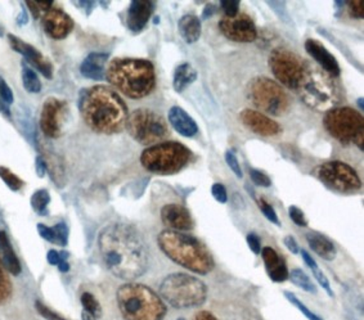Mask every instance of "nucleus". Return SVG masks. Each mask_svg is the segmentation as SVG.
<instances>
[{
    "mask_svg": "<svg viewBox=\"0 0 364 320\" xmlns=\"http://www.w3.org/2000/svg\"><path fill=\"white\" fill-rule=\"evenodd\" d=\"M299 254H301V256H303V260L305 261V264H306L308 267H311V270L313 272V274H314V277H316V279L318 280V283L321 284V287H323L324 291H326V292L330 294L331 297H332V296H333V292H332V289H331L328 278H327V277L324 275L323 272L319 269L316 260H314V259L311 257V254H309V252H306L305 250H300V252H299Z\"/></svg>",
    "mask_w": 364,
    "mask_h": 320,
    "instance_id": "nucleus-30",
    "label": "nucleus"
},
{
    "mask_svg": "<svg viewBox=\"0 0 364 320\" xmlns=\"http://www.w3.org/2000/svg\"><path fill=\"white\" fill-rule=\"evenodd\" d=\"M247 97L254 106L272 116H284L290 107V98L284 87L265 76L250 81Z\"/></svg>",
    "mask_w": 364,
    "mask_h": 320,
    "instance_id": "nucleus-10",
    "label": "nucleus"
},
{
    "mask_svg": "<svg viewBox=\"0 0 364 320\" xmlns=\"http://www.w3.org/2000/svg\"><path fill=\"white\" fill-rule=\"evenodd\" d=\"M155 9L154 1L134 0L130 3L127 14V26L132 33H138L147 26L152 12Z\"/></svg>",
    "mask_w": 364,
    "mask_h": 320,
    "instance_id": "nucleus-20",
    "label": "nucleus"
},
{
    "mask_svg": "<svg viewBox=\"0 0 364 320\" xmlns=\"http://www.w3.org/2000/svg\"><path fill=\"white\" fill-rule=\"evenodd\" d=\"M0 260L3 262L4 267L14 275H18L21 273V264L17 255L14 251V247L9 242L7 233L4 230H0Z\"/></svg>",
    "mask_w": 364,
    "mask_h": 320,
    "instance_id": "nucleus-27",
    "label": "nucleus"
},
{
    "mask_svg": "<svg viewBox=\"0 0 364 320\" xmlns=\"http://www.w3.org/2000/svg\"><path fill=\"white\" fill-rule=\"evenodd\" d=\"M107 80L132 100L149 97L156 87V71L152 62L139 58H116L107 68Z\"/></svg>",
    "mask_w": 364,
    "mask_h": 320,
    "instance_id": "nucleus-3",
    "label": "nucleus"
},
{
    "mask_svg": "<svg viewBox=\"0 0 364 320\" xmlns=\"http://www.w3.org/2000/svg\"><path fill=\"white\" fill-rule=\"evenodd\" d=\"M225 162H227V165L230 166V170L233 171V173L236 174L237 178H242V169L240 166V164H238V160H237L236 154L233 151H227L225 152Z\"/></svg>",
    "mask_w": 364,
    "mask_h": 320,
    "instance_id": "nucleus-43",
    "label": "nucleus"
},
{
    "mask_svg": "<svg viewBox=\"0 0 364 320\" xmlns=\"http://www.w3.org/2000/svg\"><path fill=\"white\" fill-rule=\"evenodd\" d=\"M81 116L93 132L105 135L120 133L128 122V107L111 87L97 85L81 92Z\"/></svg>",
    "mask_w": 364,
    "mask_h": 320,
    "instance_id": "nucleus-2",
    "label": "nucleus"
},
{
    "mask_svg": "<svg viewBox=\"0 0 364 320\" xmlns=\"http://www.w3.org/2000/svg\"><path fill=\"white\" fill-rule=\"evenodd\" d=\"M170 125L176 129V133L186 138H193L198 133V127L196 121L189 116L182 107H171L168 114Z\"/></svg>",
    "mask_w": 364,
    "mask_h": 320,
    "instance_id": "nucleus-24",
    "label": "nucleus"
},
{
    "mask_svg": "<svg viewBox=\"0 0 364 320\" xmlns=\"http://www.w3.org/2000/svg\"><path fill=\"white\" fill-rule=\"evenodd\" d=\"M68 103L58 98H48L41 114V132L48 138H58L63 132L65 122L68 119Z\"/></svg>",
    "mask_w": 364,
    "mask_h": 320,
    "instance_id": "nucleus-14",
    "label": "nucleus"
},
{
    "mask_svg": "<svg viewBox=\"0 0 364 320\" xmlns=\"http://www.w3.org/2000/svg\"><path fill=\"white\" fill-rule=\"evenodd\" d=\"M219 30L227 39L236 43H252L257 38L255 22L247 14H238L232 18L223 17Z\"/></svg>",
    "mask_w": 364,
    "mask_h": 320,
    "instance_id": "nucleus-15",
    "label": "nucleus"
},
{
    "mask_svg": "<svg viewBox=\"0 0 364 320\" xmlns=\"http://www.w3.org/2000/svg\"><path fill=\"white\" fill-rule=\"evenodd\" d=\"M257 205H259V208L262 210V213H263L264 216H265L270 223H273L274 225L281 227L279 218H278V215H277V213L274 211V208L272 207V205H269V203H268L267 201L264 200V198H260V200L257 201Z\"/></svg>",
    "mask_w": 364,
    "mask_h": 320,
    "instance_id": "nucleus-39",
    "label": "nucleus"
},
{
    "mask_svg": "<svg viewBox=\"0 0 364 320\" xmlns=\"http://www.w3.org/2000/svg\"><path fill=\"white\" fill-rule=\"evenodd\" d=\"M270 71L284 87L296 90L306 63L296 53L286 48H276L268 58Z\"/></svg>",
    "mask_w": 364,
    "mask_h": 320,
    "instance_id": "nucleus-12",
    "label": "nucleus"
},
{
    "mask_svg": "<svg viewBox=\"0 0 364 320\" xmlns=\"http://www.w3.org/2000/svg\"><path fill=\"white\" fill-rule=\"evenodd\" d=\"M68 252H57L55 250H50L47 255L48 262L50 265H60L62 260H68Z\"/></svg>",
    "mask_w": 364,
    "mask_h": 320,
    "instance_id": "nucleus-48",
    "label": "nucleus"
},
{
    "mask_svg": "<svg viewBox=\"0 0 364 320\" xmlns=\"http://www.w3.org/2000/svg\"><path fill=\"white\" fill-rule=\"evenodd\" d=\"M178 31L187 44H195L203 33V25L195 14H186L178 22Z\"/></svg>",
    "mask_w": 364,
    "mask_h": 320,
    "instance_id": "nucleus-26",
    "label": "nucleus"
},
{
    "mask_svg": "<svg viewBox=\"0 0 364 320\" xmlns=\"http://www.w3.org/2000/svg\"><path fill=\"white\" fill-rule=\"evenodd\" d=\"M81 304L84 309L87 310V313L93 315L95 318L97 316H101L102 315V307L100 305V302L97 301L95 296L89 292H84L81 294Z\"/></svg>",
    "mask_w": 364,
    "mask_h": 320,
    "instance_id": "nucleus-36",
    "label": "nucleus"
},
{
    "mask_svg": "<svg viewBox=\"0 0 364 320\" xmlns=\"http://www.w3.org/2000/svg\"><path fill=\"white\" fill-rule=\"evenodd\" d=\"M157 243L170 260L193 273L205 275L214 269V259L208 247L192 235L176 230H164L159 234Z\"/></svg>",
    "mask_w": 364,
    "mask_h": 320,
    "instance_id": "nucleus-4",
    "label": "nucleus"
},
{
    "mask_svg": "<svg viewBox=\"0 0 364 320\" xmlns=\"http://www.w3.org/2000/svg\"><path fill=\"white\" fill-rule=\"evenodd\" d=\"M198 78V73L196 71L195 67L191 63H181L176 66L174 71V79H173V87L176 93H183L189 85H192Z\"/></svg>",
    "mask_w": 364,
    "mask_h": 320,
    "instance_id": "nucleus-28",
    "label": "nucleus"
},
{
    "mask_svg": "<svg viewBox=\"0 0 364 320\" xmlns=\"http://www.w3.org/2000/svg\"><path fill=\"white\" fill-rule=\"evenodd\" d=\"M81 319H82V320H97V319H95V316H93V315H90V314L87 313V311H85V313L81 314Z\"/></svg>",
    "mask_w": 364,
    "mask_h": 320,
    "instance_id": "nucleus-56",
    "label": "nucleus"
},
{
    "mask_svg": "<svg viewBox=\"0 0 364 320\" xmlns=\"http://www.w3.org/2000/svg\"><path fill=\"white\" fill-rule=\"evenodd\" d=\"M22 82L28 93H39L41 90V84L38 75L33 68L25 66L22 70Z\"/></svg>",
    "mask_w": 364,
    "mask_h": 320,
    "instance_id": "nucleus-32",
    "label": "nucleus"
},
{
    "mask_svg": "<svg viewBox=\"0 0 364 320\" xmlns=\"http://www.w3.org/2000/svg\"><path fill=\"white\" fill-rule=\"evenodd\" d=\"M289 215H290L291 220L294 221L297 227H308V220L299 207L290 206Z\"/></svg>",
    "mask_w": 364,
    "mask_h": 320,
    "instance_id": "nucleus-44",
    "label": "nucleus"
},
{
    "mask_svg": "<svg viewBox=\"0 0 364 320\" xmlns=\"http://www.w3.org/2000/svg\"><path fill=\"white\" fill-rule=\"evenodd\" d=\"M323 125L332 138L341 144H355L363 151L364 119L350 107H335L324 116Z\"/></svg>",
    "mask_w": 364,
    "mask_h": 320,
    "instance_id": "nucleus-9",
    "label": "nucleus"
},
{
    "mask_svg": "<svg viewBox=\"0 0 364 320\" xmlns=\"http://www.w3.org/2000/svg\"><path fill=\"white\" fill-rule=\"evenodd\" d=\"M0 100L6 103V106H11L14 100V92L3 78H0Z\"/></svg>",
    "mask_w": 364,
    "mask_h": 320,
    "instance_id": "nucleus-42",
    "label": "nucleus"
},
{
    "mask_svg": "<svg viewBox=\"0 0 364 320\" xmlns=\"http://www.w3.org/2000/svg\"><path fill=\"white\" fill-rule=\"evenodd\" d=\"M8 41H9L11 47L14 48L16 52L22 54L25 57V60L31 66L36 68L47 79H52V76H53V66H52L50 60H47L36 48L27 44L25 41H21L14 35H8Z\"/></svg>",
    "mask_w": 364,
    "mask_h": 320,
    "instance_id": "nucleus-17",
    "label": "nucleus"
},
{
    "mask_svg": "<svg viewBox=\"0 0 364 320\" xmlns=\"http://www.w3.org/2000/svg\"><path fill=\"white\" fill-rule=\"evenodd\" d=\"M74 25V20L60 8L52 7L41 17V26L52 39H65Z\"/></svg>",
    "mask_w": 364,
    "mask_h": 320,
    "instance_id": "nucleus-16",
    "label": "nucleus"
},
{
    "mask_svg": "<svg viewBox=\"0 0 364 320\" xmlns=\"http://www.w3.org/2000/svg\"><path fill=\"white\" fill-rule=\"evenodd\" d=\"M211 194L219 203H227L228 201V193L225 187L220 184V183H215L213 188H211Z\"/></svg>",
    "mask_w": 364,
    "mask_h": 320,
    "instance_id": "nucleus-46",
    "label": "nucleus"
},
{
    "mask_svg": "<svg viewBox=\"0 0 364 320\" xmlns=\"http://www.w3.org/2000/svg\"><path fill=\"white\" fill-rule=\"evenodd\" d=\"M35 307L38 310V313L41 314V316H44L47 320H66L62 318L61 315L54 313L53 310H50L49 307L46 306L41 301L35 302Z\"/></svg>",
    "mask_w": 364,
    "mask_h": 320,
    "instance_id": "nucleus-45",
    "label": "nucleus"
},
{
    "mask_svg": "<svg viewBox=\"0 0 364 320\" xmlns=\"http://www.w3.org/2000/svg\"><path fill=\"white\" fill-rule=\"evenodd\" d=\"M26 6L35 18H39L53 7V3L52 1H27Z\"/></svg>",
    "mask_w": 364,
    "mask_h": 320,
    "instance_id": "nucleus-38",
    "label": "nucleus"
},
{
    "mask_svg": "<svg viewBox=\"0 0 364 320\" xmlns=\"http://www.w3.org/2000/svg\"><path fill=\"white\" fill-rule=\"evenodd\" d=\"M0 36H3V27L0 26Z\"/></svg>",
    "mask_w": 364,
    "mask_h": 320,
    "instance_id": "nucleus-59",
    "label": "nucleus"
},
{
    "mask_svg": "<svg viewBox=\"0 0 364 320\" xmlns=\"http://www.w3.org/2000/svg\"><path fill=\"white\" fill-rule=\"evenodd\" d=\"M160 294L171 306L187 309L203 305L208 297V287L192 275L174 273L162 280Z\"/></svg>",
    "mask_w": 364,
    "mask_h": 320,
    "instance_id": "nucleus-7",
    "label": "nucleus"
},
{
    "mask_svg": "<svg viewBox=\"0 0 364 320\" xmlns=\"http://www.w3.org/2000/svg\"><path fill=\"white\" fill-rule=\"evenodd\" d=\"M0 179L4 181L8 188L12 191H20L21 188L23 187V181H21L20 178L12 173L8 167L0 166Z\"/></svg>",
    "mask_w": 364,
    "mask_h": 320,
    "instance_id": "nucleus-35",
    "label": "nucleus"
},
{
    "mask_svg": "<svg viewBox=\"0 0 364 320\" xmlns=\"http://www.w3.org/2000/svg\"><path fill=\"white\" fill-rule=\"evenodd\" d=\"M191 159L192 152L182 143L162 142L143 151L141 164L149 173L173 175L187 166Z\"/></svg>",
    "mask_w": 364,
    "mask_h": 320,
    "instance_id": "nucleus-8",
    "label": "nucleus"
},
{
    "mask_svg": "<svg viewBox=\"0 0 364 320\" xmlns=\"http://www.w3.org/2000/svg\"><path fill=\"white\" fill-rule=\"evenodd\" d=\"M246 240H247V245H249L250 250H251L254 254L259 255L262 252V242H260V238L257 237V234H247Z\"/></svg>",
    "mask_w": 364,
    "mask_h": 320,
    "instance_id": "nucleus-47",
    "label": "nucleus"
},
{
    "mask_svg": "<svg viewBox=\"0 0 364 320\" xmlns=\"http://www.w3.org/2000/svg\"><path fill=\"white\" fill-rule=\"evenodd\" d=\"M12 294V283L8 277L7 269L0 260V304H4Z\"/></svg>",
    "mask_w": 364,
    "mask_h": 320,
    "instance_id": "nucleus-34",
    "label": "nucleus"
},
{
    "mask_svg": "<svg viewBox=\"0 0 364 320\" xmlns=\"http://www.w3.org/2000/svg\"><path fill=\"white\" fill-rule=\"evenodd\" d=\"M22 18H23V23H26L27 22V16H26V12H25V11H23V9H22V11H21V14H20V17H18V25H21V21H22Z\"/></svg>",
    "mask_w": 364,
    "mask_h": 320,
    "instance_id": "nucleus-55",
    "label": "nucleus"
},
{
    "mask_svg": "<svg viewBox=\"0 0 364 320\" xmlns=\"http://www.w3.org/2000/svg\"><path fill=\"white\" fill-rule=\"evenodd\" d=\"M296 90L304 103L318 112H328L338 105V90L332 78L316 67L305 66Z\"/></svg>",
    "mask_w": 364,
    "mask_h": 320,
    "instance_id": "nucleus-6",
    "label": "nucleus"
},
{
    "mask_svg": "<svg viewBox=\"0 0 364 320\" xmlns=\"http://www.w3.org/2000/svg\"><path fill=\"white\" fill-rule=\"evenodd\" d=\"M284 246L287 247L289 250H290L291 252L294 255H297L300 252V248H299V245H297L296 240L292 237V235H289V237H286L284 238Z\"/></svg>",
    "mask_w": 364,
    "mask_h": 320,
    "instance_id": "nucleus-50",
    "label": "nucleus"
},
{
    "mask_svg": "<svg viewBox=\"0 0 364 320\" xmlns=\"http://www.w3.org/2000/svg\"><path fill=\"white\" fill-rule=\"evenodd\" d=\"M98 246L105 265L120 279L139 278L149 267V247L142 234L132 225L117 223L105 228Z\"/></svg>",
    "mask_w": 364,
    "mask_h": 320,
    "instance_id": "nucleus-1",
    "label": "nucleus"
},
{
    "mask_svg": "<svg viewBox=\"0 0 364 320\" xmlns=\"http://www.w3.org/2000/svg\"><path fill=\"white\" fill-rule=\"evenodd\" d=\"M193 320H218L213 314L209 311H200L195 315V319Z\"/></svg>",
    "mask_w": 364,
    "mask_h": 320,
    "instance_id": "nucleus-53",
    "label": "nucleus"
},
{
    "mask_svg": "<svg viewBox=\"0 0 364 320\" xmlns=\"http://www.w3.org/2000/svg\"><path fill=\"white\" fill-rule=\"evenodd\" d=\"M220 8L224 11L225 17L232 18V17H236L240 11V1L237 0H222L220 1Z\"/></svg>",
    "mask_w": 364,
    "mask_h": 320,
    "instance_id": "nucleus-41",
    "label": "nucleus"
},
{
    "mask_svg": "<svg viewBox=\"0 0 364 320\" xmlns=\"http://www.w3.org/2000/svg\"><path fill=\"white\" fill-rule=\"evenodd\" d=\"M49 202H50V196L46 189L36 191L31 197V206L34 208L35 213L39 215H47Z\"/></svg>",
    "mask_w": 364,
    "mask_h": 320,
    "instance_id": "nucleus-33",
    "label": "nucleus"
},
{
    "mask_svg": "<svg viewBox=\"0 0 364 320\" xmlns=\"http://www.w3.org/2000/svg\"><path fill=\"white\" fill-rule=\"evenodd\" d=\"M240 117L245 127L260 137H276L282 132L278 122L257 110H243Z\"/></svg>",
    "mask_w": 364,
    "mask_h": 320,
    "instance_id": "nucleus-18",
    "label": "nucleus"
},
{
    "mask_svg": "<svg viewBox=\"0 0 364 320\" xmlns=\"http://www.w3.org/2000/svg\"><path fill=\"white\" fill-rule=\"evenodd\" d=\"M305 50L311 54L313 60L323 68L324 73L330 75L331 78H338L341 74V68L338 60L327 50V48L321 41L308 39L305 41Z\"/></svg>",
    "mask_w": 364,
    "mask_h": 320,
    "instance_id": "nucleus-21",
    "label": "nucleus"
},
{
    "mask_svg": "<svg viewBox=\"0 0 364 320\" xmlns=\"http://www.w3.org/2000/svg\"><path fill=\"white\" fill-rule=\"evenodd\" d=\"M250 178L257 187L268 188L272 186L269 176L267 174H264L263 171L257 170V169H250Z\"/></svg>",
    "mask_w": 364,
    "mask_h": 320,
    "instance_id": "nucleus-40",
    "label": "nucleus"
},
{
    "mask_svg": "<svg viewBox=\"0 0 364 320\" xmlns=\"http://www.w3.org/2000/svg\"><path fill=\"white\" fill-rule=\"evenodd\" d=\"M262 256H263L267 274L269 275L270 279L276 283H284L289 279L290 272L287 269L286 262L272 247L262 248Z\"/></svg>",
    "mask_w": 364,
    "mask_h": 320,
    "instance_id": "nucleus-22",
    "label": "nucleus"
},
{
    "mask_svg": "<svg viewBox=\"0 0 364 320\" xmlns=\"http://www.w3.org/2000/svg\"><path fill=\"white\" fill-rule=\"evenodd\" d=\"M216 12V7L214 4H208L205 9H203V20H208L210 17H213Z\"/></svg>",
    "mask_w": 364,
    "mask_h": 320,
    "instance_id": "nucleus-52",
    "label": "nucleus"
},
{
    "mask_svg": "<svg viewBox=\"0 0 364 320\" xmlns=\"http://www.w3.org/2000/svg\"><path fill=\"white\" fill-rule=\"evenodd\" d=\"M348 6H349V11H350L351 17L358 18V20L363 18V3H362V1H359V0L349 1V3H348Z\"/></svg>",
    "mask_w": 364,
    "mask_h": 320,
    "instance_id": "nucleus-49",
    "label": "nucleus"
},
{
    "mask_svg": "<svg viewBox=\"0 0 364 320\" xmlns=\"http://www.w3.org/2000/svg\"><path fill=\"white\" fill-rule=\"evenodd\" d=\"M318 176L327 187L340 193H355L362 189V181L355 170L341 161L326 162L319 167Z\"/></svg>",
    "mask_w": 364,
    "mask_h": 320,
    "instance_id": "nucleus-13",
    "label": "nucleus"
},
{
    "mask_svg": "<svg viewBox=\"0 0 364 320\" xmlns=\"http://www.w3.org/2000/svg\"><path fill=\"white\" fill-rule=\"evenodd\" d=\"M161 220L169 230L176 232H188L195 227V221L186 207L176 203H170L162 207Z\"/></svg>",
    "mask_w": 364,
    "mask_h": 320,
    "instance_id": "nucleus-19",
    "label": "nucleus"
},
{
    "mask_svg": "<svg viewBox=\"0 0 364 320\" xmlns=\"http://www.w3.org/2000/svg\"><path fill=\"white\" fill-rule=\"evenodd\" d=\"M284 297L287 299V300L290 301L291 304L294 305V306L297 307L301 313L306 316V319L308 320H323L322 318H319L318 315H316L314 313H311V310L308 309V307L305 306L304 305L303 302L297 299L296 296L295 294H292V292H284Z\"/></svg>",
    "mask_w": 364,
    "mask_h": 320,
    "instance_id": "nucleus-37",
    "label": "nucleus"
},
{
    "mask_svg": "<svg viewBox=\"0 0 364 320\" xmlns=\"http://www.w3.org/2000/svg\"><path fill=\"white\" fill-rule=\"evenodd\" d=\"M35 165H36V174L39 175V178H43V176L46 175V173H47V162H46V160H44L43 157L39 156V157H36Z\"/></svg>",
    "mask_w": 364,
    "mask_h": 320,
    "instance_id": "nucleus-51",
    "label": "nucleus"
},
{
    "mask_svg": "<svg viewBox=\"0 0 364 320\" xmlns=\"http://www.w3.org/2000/svg\"><path fill=\"white\" fill-rule=\"evenodd\" d=\"M38 232L44 240L65 247L68 242V228L65 223H58L54 227L49 228L44 224H38Z\"/></svg>",
    "mask_w": 364,
    "mask_h": 320,
    "instance_id": "nucleus-29",
    "label": "nucleus"
},
{
    "mask_svg": "<svg viewBox=\"0 0 364 320\" xmlns=\"http://www.w3.org/2000/svg\"><path fill=\"white\" fill-rule=\"evenodd\" d=\"M0 111H6V112H7V114H8L7 110H6V108H4V107H3V105H1V102H0Z\"/></svg>",
    "mask_w": 364,
    "mask_h": 320,
    "instance_id": "nucleus-58",
    "label": "nucleus"
},
{
    "mask_svg": "<svg viewBox=\"0 0 364 320\" xmlns=\"http://www.w3.org/2000/svg\"><path fill=\"white\" fill-rule=\"evenodd\" d=\"M58 267H60L62 273H68V270H70V264H68V260H62Z\"/></svg>",
    "mask_w": 364,
    "mask_h": 320,
    "instance_id": "nucleus-54",
    "label": "nucleus"
},
{
    "mask_svg": "<svg viewBox=\"0 0 364 320\" xmlns=\"http://www.w3.org/2000/svg\"><path fill=\"white\" fill-rule=\"evenodd\" d=\"M306 240H308V245L311 246V251L316 252L319 257L327 261H332L338 255L336 247L327 237H324L323 234L311 232L306 234Z\"/></svg>",
    "mask_w": 364,
    "mask_h": 320,
    "instance_id": "nucleus-25",
    "label": "nucleus"
},
{
    "mask_svg": "<svg viewBox=\"0 0 364 320\" xmlns=\"http://www.w3.org/2000/svg\"><path fill=\"white\" fill-rule=\"evenodd\" d=\"M108 57H109V54L100 53V52L88 54L87 58L81 63V75L90 80H103L106 76V65H107Z\"/></svg>",
    "mask_w": 364,
    "mask_h": 320,
    "instance_id": "nucleus-23",
    "label": "nucleus"
},
{
    "mask_svg": "<svg viewBox=\"0 0 364 320\" xmlns=\"http://www.w3.org/2000/svg\"><path fill=\"white\" fill-rule=\"evenodd\" d=\"M117 304L127 320H162L166 306L151 289L138 283H128L119 288Z\"/></svg>",
    "mask_w": 364,
    "mask_h": 320,
    "instance_id": "nucleus-5",
    "label": "nucleus"
},
{
    "mask_svg": "<svg viewBox=\"0 0 364 320\" xmlns=\"http://www.w3.org/2000/svg\"><path fill=\"white\" fill-rule=\"evenodd\" d=\"M128 132L142 146H155L169 135V125L161 114L149 108H138L129 114Z\"/></svg>",
    "mask_w": 364,
    "mask_h": 320,
    "instance_id": "nucleus-11",
    "label": "nucleus"
},
{
    "mask_svg": "<svg viewBox=\"0 0 364 320\" xmlns=\"http://www.w3.org/2000/svg\"><path fill=\"white\" fill-rule=\"evenodd\" d=\"M178 320H186V319H183V318H179V319Z\"/></svg>",
    "mask_w": 364,
    "mask_h": 320,
    "instance_id": "nucleus-60",
    "label": "nucleus"
},
{
    "mask_svg": "<svg viewBox=\"0 0 364 320\" xmlns=\"http://www.w3.org/2000/svg\"><path fill=\"white\" fill-rule=\"evenodd\" d=\"M363 98H359V100H358V107H359V108H362V111H363Z\"/></svg>",
    "mask_w": 364,
    "mask_h": 320,
    "instance_id": "nucleus-57",
    "label": "nucleus"
},
{
    "mask_svg": "<svg viewBox=\"0 0 364 320\" xmlns=\"http://www.w3.org/2000/svg\"><path fill=\"white\" fill-rule=\"evenodd\" d=\"M289 279H290L295 286L301 288L305 292L317 294L316 284L313 283V280H311L301 269H294L292 272H290V273H289Z\"/></svg>",
    "mask_w": 364,
    "mask_h": 320,
    "instance_id": "nucleus-31",
    "label": "nucleus"
}]
</instances>
